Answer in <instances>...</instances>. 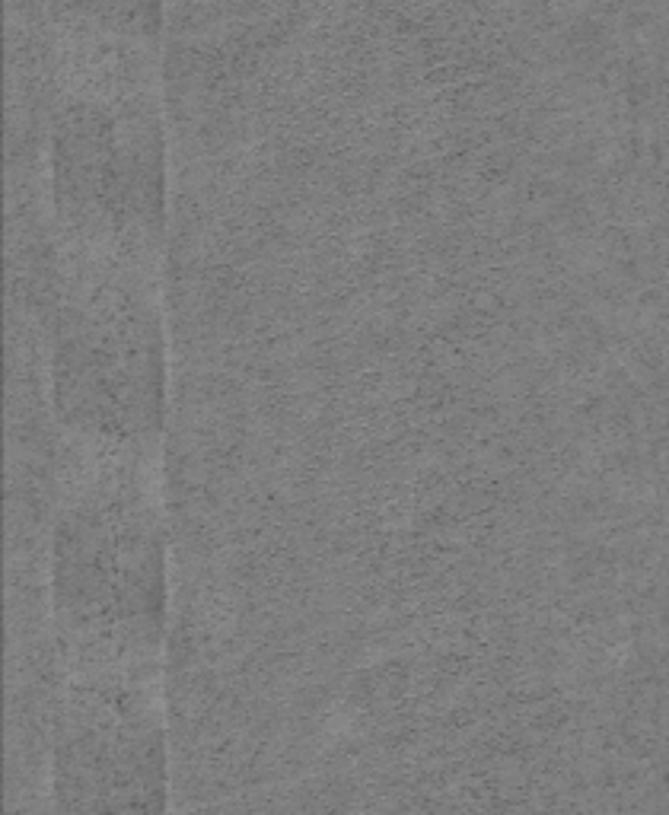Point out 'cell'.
Wrapping results in <instances>:
<instances>
[{
	"mask_svg": "<svg viewBox=\"0 0 669 815\" xmlns=\"http://www.w3.org/2000/svg\"><path fill=\"white\" fill-rule=\"evenodd\" d=\"M51 771L58 809H160V663L67 669Z\"/></svg>",
	"mask_w": 669,
	"mask_h": 815,
	"instance_id": "4",
	"label": "cell"
},
{
	"mask_svg": "<svg viewBox=\"0 0 669 815\" xmlns=\"http://www.w3.org/2000/svg\"><path fill=\"white\" fill-rule=\"evenodd\" d=\"M55 16L74 39L150 48L160 29V0H55Z\"/></svg>",
	"mask_w": 669,
	"mask_h": 815,
	"instance_id": "5",
	"label": "cell"
},
{
	"mask_svg": "<svg viewBox=\"0 0 669 815\" xmlns=\"http://www.w3.org/2000/svg\"><path fill=\"white\" fill-rule=\"evenodd\" d=\"M83 74L61 96L51 137L55 230L64 249L160 265L163 125L147 48L80 39Z\"/></svg>",
	"mask_w": 669,
	"mask_h": 815,
	"instance_id": "2",
	"label": "cell"
},
{
	"mask_svg": "<svg viewBox=\"0 0 669 815\" xmlns=\"http://www.w3.org/2000/svg\"><path fill=\"white\" fill-rule=\"evenodd\" d=\"M55 312V411L67 440L160 449L163 309L157 265L64 249Z\"/></svg>",
	"mask_w": 669,
	"mask_h": 815,
	"instance_id": "3",
	"label": "cell"
},
{
	"mask_svg": "<svg viewBox=\"0 0 669 815\" xmlns=\"http://www.w3.org/2000/svg\"><path fill=\"white\" fill-rule=\"evenodd\" d=\"M157 453L67 440L51 554L67 669L160 663L166 561Z\"/></svg>",
	"mask_w": 669,
	"mask_h": 815,
	"instance_id": "1",
	"label": "cell"
}]
</instances>
